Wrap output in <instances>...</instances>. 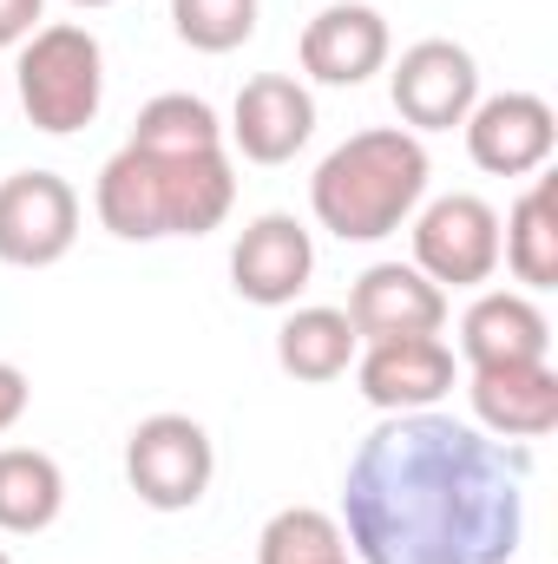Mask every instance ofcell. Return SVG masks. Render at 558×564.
I'll use <instances>...</instances> for the list:
<instances>
[{
    "instance_id": "obj_8",
    "label": "cell",
    "mask_w": 558,
    "mask_h": 564,
    "mask_svg": "<svg viewBox=\"0 0 558 564\" xmlns=\"http://www.w3.org/2000/svg\"><path fill=\"white\" fill-rule=\"evenodd\" d=\"M388 93H395V112L415 139L420 132H453L480 106V66L460 40H415L395 59Z\"/></svg>"
},
{
    "instance_id": "obj_20",
    "label": "cell",
    "mask_w": 558,
    "mask_h": 564,
    "mask_svg": "<svg viewBox=\"0 0 558 564\" xmlns=\"http://www.w3.org/2000/svg\"><path fill=\"white\" fill-rule=\"evenodd\" d=\"M257 564H355L335 512L322 506H282L257 532Z\"/></svg>"
},
{
    "instance_id": "obj_16",
    "label": "cell",
    "mask_w": 558,
    "mask_h": 564,
    "mask_svg": "<svg viewBox=\"0 0 558 564\" xmlns=\"http://www.w3.org/2000/svg\"><path fill=\"white\" fill-rule=\"evenodd\" d=\"M460 361L500 368V361H552V322L526 289H480L460 315Z\"/></svg>"
},
{
    "instance_id": "obj_2",
    "label": "cell",
    "mask_w": 558,
    "mask_h": 564,
    "mask_svg": "<svg viewBox=\"0 0 558 564\" xmlns=\"http://www.w3.org/2000/svg\"><path fill=\"white\" fill-rule=\"evenodd\" d=\"M237 171L230 151H139L119 144L93 184V210L119 243H158V237H204L230 217Z\"/></svg>"
},
{
    "instance_id": "obj_4",
    "label": "cell",
    "mask_w": 558,
    "mask_h": 564,
    "mask_svg": "<svg viewBox=\"0 0 558 564\" xmlns=\"http://www.w3.org/2000/svg\"><path fill=\"white\" fill-rule=\"evenodd\" d=\"M13 86H20V106L40 132H53V139L86 132L106 106V53H99L93 26L53 20L33 40H20Z\"/></svg>"
},
{
    "instance_id": "obj_24",
    "label": "cell",
    "mask_w": 558,
    "mask_h": 564,
    "mask_svg": "<svg viewBox=\"0 0 558 564\" xmlns=\"http://www.w3.org/2000/svg\"><path fill=\"white\" fill-rule=\"evenodd\" d=\"M40 20H46V0H0V46L33 40V33H40Z\"/></svg>"
},
{
    "instance_id": "obj_17",
    "label": "cell",
    "mask_w": 558,
    "mask_h": 564,
    "mask_svg": "<svg viewBox=\"0 0 558 564\" xmlns=\"http://www.w3.org/2000/svg\"><path fill=\"white\" fill-rule=\"evenodd\" d=\"M355 355H362V335H355V322L342 308L309 302V308H296L277 328V368L289 381H309V388L342 381L355 368Z\"/></svg>"
},
{
    "instance_id": "obj_9",
    "label": "cell",
    "mask_w": 558,
    "mask_h": 564,
    "mask_svg": "<svg viewBox=\"0 0 558 564\" xmlns=\"http://www.w3.org/2000/svg\"><path fill=\"white\" fill-rule=\"evenodd\" d=\"M460 361L440 335H395V341H362L355 355V388L382 414H427L453 394Z\"/></svg>"
},
{
    "instance_id": "obj_1",
    "label": "cell",
    "mask_w": 558,
    "mask_h": 564,
    "mask_svg": "<svg viewBox=\"0 0 558 564\" xmlns=\"http://www.w3.org/2000/svg\"><path fill=\"white\" fill-rule=\"evenodd\" d=\"M533 446L453 414H388L342 473L355 564H513L526 539Z\"/></svg>"
},
{
    "instance_id": "obj_10",
    "label": "cell",
    "mask_w": 558,
    "mask_h": 564,
    "mask_svg": "<svg viewBox=\"0 0 558 564\" xmlns=\"http://www.w3.org/2000/svg\"><path fill=\"white\" fill-rule=\"evenodd\" d=\"M466 158L493 177H539L558 151V112L539 93H493L466 112Z\"/></svg>"
},
{
    "instance_id": "obj_19",
    "label": "cell",
    "mask_w": 558,
    "mask_h": 564,
    "mask_svg": "<svg viewBox=\"0 0 558 564\" xmlns=\"http://www.w3.org/2000/svg\"><path fill=\"white\" fill-rule=\"evenodd\" d=\"M500 263L533 289H558V197H552V177H533L519 191V204L506 210L500 224Z\"/></svg>"
},
{
    "instance_id": "obj_7",
    "label": "cell",
    "mask_w": 558,
    "mask_h": 564,
    "mask_svg": "<svg viewBox=\"0 0 558 564\" xmlns=\"http://www.w3.org/2000/svg\"><path fill=\"white\" fill-rule=\"evenodd\" d=\"M73 243H79V191L60 171L0 177V263L7 270H53Z\"/></svg>"
},
{
    "instance_id": "obj_22",
    "label": "cell",
    "mask_w": 558,
    "mask_h": 564,
    "mask_svg": "<svg viewBox=\"0 0 558 564\" xmlns=\"http://www.w3.org/2000/svg\"><path fill=\"white\" fill-rule=\"evenodd\" d=\"M257 7L264 0H171V26L197 53H237L257 33Z\"/></svg>"
},
{
    "instance_id": "obj_6",
    "label": "cell",
    "mask_w": 558,
    "mask_h": 564,
    "mask_svg": "<svg viewBox=\"0 0 558 564\" xmlns=\"http://www.w3.org/2000/svg\"><path fill=\"white\" fill-rule=\"evenodd\" d=\"M415 270L440 289H486L500 270V210L473 191H447L415 217Z\"/></svg>"
},
{
    "instance_id": "obj_13",
    "label": "cell",
    "mask_w": 558,
    "mask_h": 564,
    "mask_svg": "<svg viewBox=\"0 0 558 564\" xmlns=\"http://www.w3.org/2000/svg\"><path fill=\"white\" fill-rule=\"evenodd\" d=\"M388 53H395L388 20L375 7H362V0L322 7L296 40V59H302V73L315 86H362V79H375L388 66Z\"/></svg>"
},
{
    "instance_id": "obj_12",
    "label": "cell",
    "mask_w": 558,
    "mask_h": 564,
    "mask_svg": "<svg viewBox=\"0 0 558 564\" xmlns=\"http://www.w3.org/2000/svg\"><path fill=\"white\" fill-rule=\"evenodd\" d=\"M466 401L473 426L493 440H546L558 426V368L552 361H500V368H473L466 375Z\"/></svg>"
},
{
    "instance_id": "obj_3",
    "label": "cell",
    "mask_w": 558,
    "mask_h": 564,
    "mask_svg": "<svg viewBox=\"0 0 558 564\" xmlns=\"http://www.w3.org/2000/svg\"><path fill=\"white\" fill-rule=\"evenodd\" d=\"M427 204V144L408 126L342 139L309 177V210L342 243H382Z\"/></svg>"
},
{
    "instance_id": "obj_21",
    "label": "cell",
    "mask_w": 558,
    "mask_h": 564,
    "mask_svg": "<svg viewBox=\"0 0 558 564\" xmlns=\"http://www.w3.org/2000/svg\"><path fill=\"white\" fill-rule=\"evenodd\" d=\"M126 144H139V151H211V144H224V126L197 93H158L139 112Z\"/></svg>"
},
{
    "instance_id": "obj_18",
    "label": "cell",
    "mask_w": 558,
    "mask_h": 564,
    "mask_svg": "<svg viewBox=\"0 0 558 564\" xmlns=\"http://www.w3.org/2000/svg\"><path fill=\"white\" fill-rule=\"evenodd\" d=\"M66 506V473L40 446H0V532L33 539L60 519Z\"/></svg>"
},
{
    "instance_id": "obj_23",
    "label": "cell",
    "mask_w": 558,
    "mask_h": 564,
    "mask_svg": "<svg viewBox=\"0 0 558 564\" xmlns=\"http://www.w3.org/2000/svg\"><path fill=\"white\" fill-rule=\"evenodd\" d=\"M26 401H33V381H26V368L0 361V433H13V426L26 421Z\"/></svg>"
},
{
    "instance_id": "obj_25",
    "label": "cell",
    "mask_w": 558,
    "mask_h": 564,
    "mask_svg": "<svg viewBox=\"0 0 558 564\" xmlns=\"http://www.w3.org/2000/svg\"><path fill=\"white\" fill-rule=\"evenodd\" d=\"M73 7H112V0H73Z\"/></svg>"
},
{
    "instance_id": "obj_11",
    "label": "cell",
    "mask_w": 558,
    "mask_h": 564,
    "mask_svg": "<svg viewBox=\"0 0 558 564\" xmlns=\"http://www.w3.org/2000/svg\"><path fill=\"white\" fill-rule=\"evenodd\" d=\"M315 276V243L289 210H264L230 243V289L257 308H289Z\"/></svg>"
},
{
    "instance_id": "obj_5",
    "label": "cell",
    "mask_w": 558,
    "mask_h": 564,
    "mask_svg": "<svg viewBox=\"0 0 558 564\" xmlns=\"http://www.w3.org/2000/svg\"><path fill=\"white\" fill-rule=\"evenodd\" d=\"M211 473H217V446L191 414H151L126 440V479L151 512H191L211 492Z\"/></svg>"
},
{
    "instance_id": "obj_15",
    "label": "cell",
    "mask_w": 558,
    "mask_h": 564,
    "mask_svg": "<svg viewBox=\"0 0 558 564\" xmlns=\"http://www.w3.org/2000/svg\"><path fill=\"white\" fill-rule=\"evenodd\" d=\"M362 341H395V335H440L447 328V289L427 282L415 263H368L355 289H348V308Z\"/></svg>"
},
{
    "instance_id": "obj_14",
    "label": "cell",
    "mask_w": 558,
    "mask_h": 564,
    "mask_svg": "<svg viewBox=\"0 0 558 564\" xmlns=\"http://www.w3.org/2000/svg\"><path fill=\"white\" fill-rule=\"evenodd\" d=\"M315 139V99L296 73H257L244 79L230 106V144L250 164H289L302 144Z\"/></svg>"
},
{
    "instance_id": "obj_26",
    "label": "cell",
    "mask_w": 558,
    "mask_h": 564,
    "mask_svg": "<svg viewBox=\"0 0 558 564\" xmlns=\"http://www.w3.org/2000/svg\"><path fill=\"white\" fill-rule=\"evenodd\" d=\"M0 564H13V558H7V552H0Z\"/></svg>"
}]
</instances>
